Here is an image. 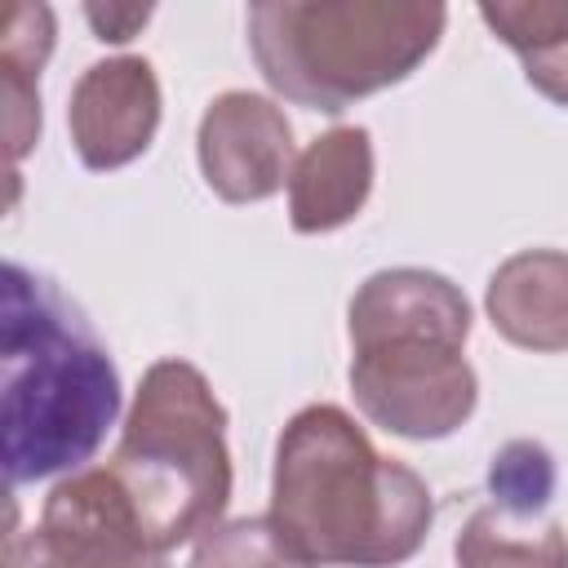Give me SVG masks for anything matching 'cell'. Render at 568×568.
<instances>
[{
    "instance_id": "8992f818",
    "label": "cell",
    "mask_w": 568,
    "mask_h": 568,
    "mask_svg": "<svg viewBox=\"0 0 568 568\" xmlns=\"http://www.w3.org/2000/svg\"><path fill=\"white\" fill-rule=\"evenodd\" d=\"M0 568H169L142 537L106 466L67 475L31 532H9Z\"/></svg>"
},
{
    "instance_id": "7a4b0ae2",
    "label": "cell",
    "mask_w": 568,
    "mask_h": 568,
    "mask_svg": "<svg viewBox=\"0 0 568 568\" xmlns=\"http://www.w3.org/2000/svg\"><path fill=\"white\" fill-rule=\"evenodd\" d=\"M271 519L328 568H399L435 519L426 479L399 457H382L351 413L306 404L275 444Z\"/></svg>"
},
{
    "instance_id": "ba28073f",
    "label": "cell",
    "mask_w": 568,
    "mask_h": 568,
    "mask_svg": "<svg viewBox=\"0 0 568 568\" xmlns=\"http://www.w3.org/2000/svg\"><path fill=\"white\" fill-rule=\"evenodd\" d=\"M195 155L209 191L226 204H257L293 178V129L284 111L248 89L217 93L195 133Z\"/></svg>"
},
{
    "instance_id": "2e32d148",
    "label": "cell",
    "mask_w": 568,
    "mask_h": 568,
    "mask_svg": "<svg viewBox=\"0 0 568 568\" xmlns=\"http://www.w3.org/2000/svg\"><path fill=\"white\" fill-rule=\"evenodd\" d=\"M84 18H89V27L98 31V40L124 44V40L138 36V27H146L151 4H106V9H102V4H89Z\"/></svg>"
},
{
    "instance_id": "30bf717a",
    "label": "cell",
    "mask_w": 568,
    "mask_h": 568,
    "mask_svg": "<svg viewBox=\"0 0 568 568\" xmlns=\"http://www.w3.org/2000/svg\"><path fill=\"white\" fill-rule=\"evenodd\" d=\"M373 191V138L359 124L315 138L288 178V222L297 235H324L346 226Z\"/></svg>"
},
{
    "instance_id": "3957f363",
    "label": "cell",
    "mask_w": 568,
    "mask_h": 568,
    "mask_svg": "<svg viewBox=\"0 0 568 568\" xmlns=\"http://www.w3.org/2000/svg\"><path fill=\"white\" fill-rule=\"evenodd\" d=\"M351 395L373 426L399 439L453 435L479 399L462 346L470 337L466 293L422 266L368 275L346 311Z\"/></svg>"
},
{
    "instance_id": "5bb4252c",
    "label": "cell",
    "mask_w": 568,
    "mask_h": 568,
    "mask_svg": "<svg viewBox=\"0 0 568 568\" xmlns=\"http://www.w3.org/2000/svg\"><path fill=\"white\" fill-rule=\"evenodd\" d=\"M53 53V13L49 4H9L0 36V67L40 80V67Z\"/></svg>"
},
{
    "instance_id": "6da1fadb",
    "label": "cell",
    "mask_w": 568,
    "mask_h": 568,
    "mask_svg": "<svg viewBox=\"0 0 568 568\" xmlns=\"http://www.w3.org/2000/svg\"><path fill=\"white\" fill-rule=\"evenodd\" d=\"M0 426L9 484L75 475L120 413V373L84 311L40 271L4 262Z\"/></svg>"
},
{
    "instance_id": "277c9868",
    "label": "cell",
    "mask_w": 568,
    "mask_h": 568,
    "mask_svg": "<svg viewBox=\"0 0 568 568\" xmlns=\"http://www.w3.org/2000/svg\"><path fill=\"white\" fill-rule=\"evenodd\" d=\"M444 22V4L417 0H262L248 4V49L280 98L337 115L408 80Z\"/></svg>"
},
{
    "instance_id": "9a60e30c",
    "label": "cell",
    "mask_w": 568,
    "mask_h": 568,
    "mask_svg": "<svg viewBox=\"0 0 568 568\" xmlns=\"http://www.w3.org/2000/svg\"><path fill=\"white\" fill-rule=\"evenodd\" d=\"M4 75V142H9V164H18L36 142H40V89L31 75L0 67Z\"/></svg>"
},
{
    "instance_id": "5b68a950",
    "label": "cell",
    "mask_w": 568,
    "mask_h": 568,
    "mask_svg": "<svg viewBox=\"0 0 568 568\" xmlns=\"http://www.w3.org/2000/svg\"><path fill=\"white\" fill-rule=\"evenodd\" d=\"M106 475L160 555L222 524L231 501L226 408L195 364L160 359L142 373Z\"/></svg>"
},
{
    "instance_id": "4fadbf2b",
    "label": "cell",
    "mask_w": 568,
    "mask_h": 568,
    "mask_svg": "<svg viewBox=\"0 0 568 568\" xmlns=\"http://www.w3.org/2000/svg\"><path fill=\"white\" fill-rule=\"evenodd\" d=\"M186 568H315V564L280 532L271 515H244L204 532Z\"/></svg>"
},
{
    "instance_id": "8fae6325",
    "label": "cell",
    "mask_w": 568,
    "mask_h": 568,
    "mask_svg": "<svg viewBox=\"0 0 568 568\" xmlns=\"http://www.w3.org/2000/svg\"><path fill=\"white\" fill-rule=\"evenodd\" d=\"M493 328L524 351H568V253L524 248L506 257L484 293Z\"/></svg>"
},
{
    "instance_id": "7c38bea8",
    "label": "cell",
    "mask_w": 568,
    "mask_h": 568,
    "mask_svg": "<svg viewBox=\"0 0 568 568\" xmlns=\"http://www.w3.org/2000/svg\"><path fill=\"white\" fill-rule=\"evenodd\" d=\"M488 31L519 53L528 84L568 106V4H479Z\"/></svg>"
},
{
    "instance_id": "9c48e42d",
    "label": "cell",
    "mask_w": 568,
    "mask_h": 568,
    "mask_svg": "<svg viewBox=\"0 0 568 568\" xmlns=\"http://www.w3.org/2000/svg\"><path fill=\"white\" fill-rule=\"evenodd\" d=\"M67 124L84 169L106 173V169L133 164L160 129L155 67L133 53L93 62L71 89Z\"/></svg>"
},
{
    "instance_id": "52a82bcc",
    "label": "cell",
    "mask_w": 568,
    "mask_h": 568,
    "mask_svg": "<svg viewBox=\"0 0 568 568\" xmlns=\"http://www.w3.org/2000/svg\"><path fill=\"white\" fill-rule=\"evenodd\" d=\"M493 501L457 532V568H568V532L550 515L555 462L541 444L515 439L493 457Z\"/></svg>"
}]
</instances>
